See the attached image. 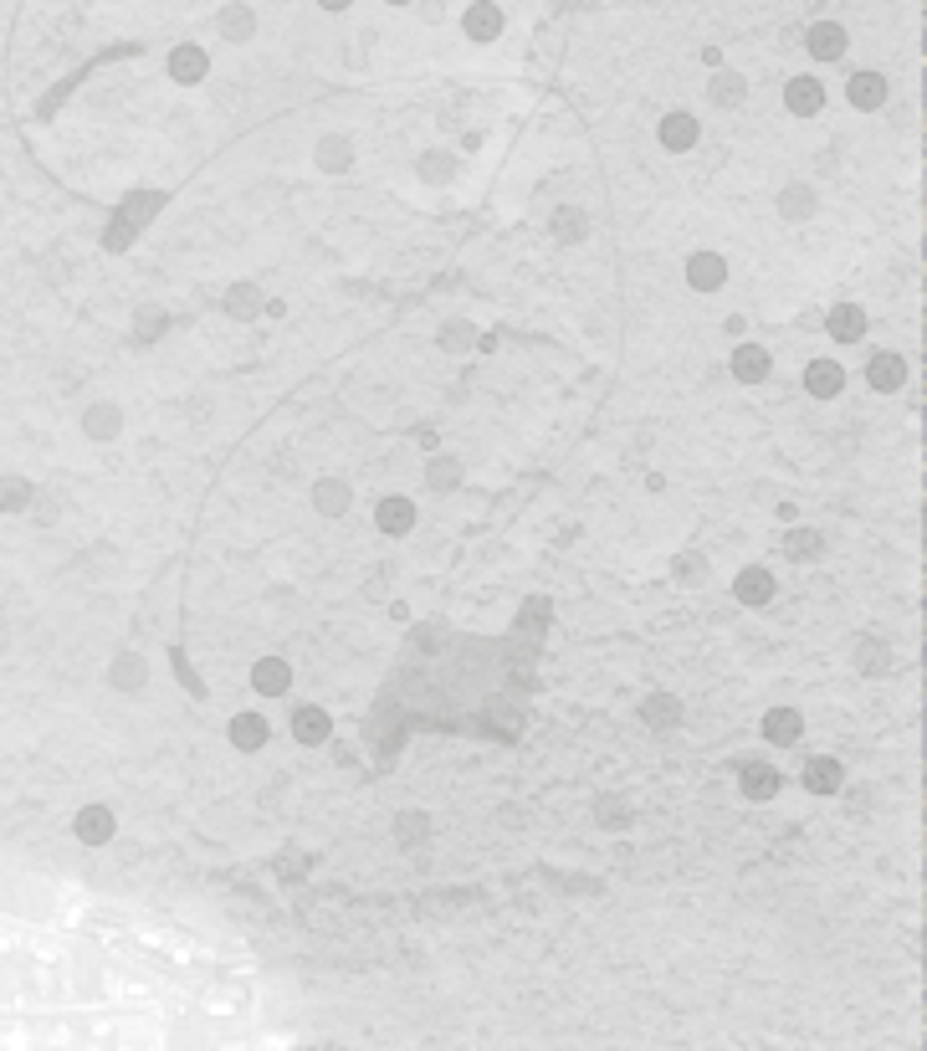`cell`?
I'll list each match as a JSON object with an SVG mask.
<instances>
[{"instance_id": "obj_1", "label": "cell", "mask_w": 927, "mask_h": 1051, "mask_svg": "<svg viewBox=\"0 0 927 1051\" xmlns=\"http://www.w3.org/2000/svg\"><path fill=\"white\" fill-rule=\"evenodd\" d=\"M774 575L763 570V564H748V570H738V580H733V600L738 606H748V611H763L769 600H774Z\"/></svg>"}, {"instance_id": "obj_2", "label": "cell", "mask_w": 927, "mask_h": 1051, "mask_svg": "<svg viewBox=\"0 0 927 1051\" xmlns=\"http://www.w3.org/2000/svg\"><path fill=\"white\" fill-rule=\"evenodd\" d=\"M805 47H809L815 62H841L845 47H851V36H845L841 21H815V26L805 32Z\"/></svg>"}, {"instance_id": "obj_3", "label": "cell", "mask_w": 927, "mask_h": 1051, "mask_svg": "<svg viewBox=\"0 0 927 1051\" xmlns=\"http://www.w3.org/2000/svg\"><path fill=\"white\" fill-rule=\"evenodd\" d=\"M657 139H661V150H672V154H687L697 139H702V123L691 119L687 108H672L666 119L657 123Z\"/></svg>"}, {"instance_id": "obj_4", "label": "cell", "mask_w": 927, "mask_h": 1051, "mask_svg": "<svg viewBox=\"0 0 927 1051\" xmlns=\"http://www.w3.org/2000/svg\"><path fill=\"white\" fill-rule=\"evenodd\" d=\"M72 832H77V841H83V847H108V841H113V832H119V821H113V811H108V805H83V811H77V821H72Z\"/></svg>"}, {"instance_id": "obj_5", "label": "cell", "mask_w": 927, "mask_h": 1051, "mask_svg": "<svg viewBox=\"0 0 927 1051\" xmlns=\"http://www.w3.org/2000/svg\"><path fill=\"white\" fill-rule=\"evenodd\" d=\"M866 385L881 395H896L902 385H907V359L892 355V349H881V355H871V365H866Z\"/></svg>"}, {"instance_id": "obj_6", "label": "cell", "mask_w": 927, "mask_h": 1051, "mask_svg": "<svg viewBox=\"0 0 927 1051\" xmlns=\"http://www.w3.org/2000/svg\"><path fill=\"white\" fill-rule=\"evenodd\" d=\"M887 77L881 72H851V83H845V98H851V108H860V114H877V108H887Z\"/></svg>"}, {"instance_id": "obj_7", "label": "cell", "mask_w": 927, "mask_h": 1051, "mask_svg": "<svg viewBox=\"0 0 927 1051\" xmlns=\"http://www.w3.org/2000/svg\"><path fill=\"white\" fill-rule=\"evenodd\" d=\"M784 108H790L794 119H815V114L826 108L820 77H790V83H784Z\"/></svg>"}, {"instance_id": "obj_8", "label": "cell", "mask_w": 927, "mask_h": 1051, "mask_svg": "<svg viewBox=\"0 0 927 1051\" xmlns=\"http://www.w3.org/2000/svg\"><path fill=\"white\" fill-rule=\"evenodd\" d=\"M805 391L815 395V401H835V395H845V370H841V359H809V370H805Z\"/></svg>"}, {"instance_id": "obj_9", "label": "cell", "mask_w": 927, "mask_h": 1051, "mask_svg": "<svg viewBox=\"0 0 927 1051\" xmlns=\"http://www.w3.org/2000/svg\"><path fill=\"white\" fill-rule=\"evenodd\" d=\"M205 72H210V57H205V47H195V41H185V47H174L169 51V77L180 87H195L205 83Z\"/></svg>"}, {"instance_id": "obj_10", "label": "cell", "mask_w": 927, "mask_h": 1051, "mask_svg": "<svg viewBox=\"0 0 927 1051\" xmlns=\"http://www.w3.org/2000/svg\"><path fill=\"white\" fill-rule=\"evenodd\" d=\"M727 283V262L718 252H691L687 256V288L697 292H718Z\"/></svg>"}, {"instance_id": "obj_11", "label": "cell", "mask_w": 927, "mask_h": 1051, "mask_svg": "<svg viewBox=\"0 0 927 1051\" xmlns=\"http://www.w3.org/2000/svg\"><path fill=\"white\" fill-rule=\"evenodd\" d=\"M374 528L380 534H389V539H400V534H410L416 528V503L410 498H380V509H374Z\"/></svg>"}, {"instance_id": "obj_12", "label": "cell", "mask_w": 927, "mask_h": 1051, "mask_svg": "<svg viewBox=\"0 0 927 1051\" xmlns=\"http://www.w3.org/2000/svg\"><path fill=\"white\" fill-rule=\"evenodd\" d=\"M461 32L472 36V41H497V36H503V5H492V0H477V5H467V16H461Z\"/></svg>"}, {"instance_id": "obj_13", "label": "cell", "mask_w": 927, "mask_h": 1051, "mask_svg": "<svg viewBox=\"0 0 927 1051\" xmlns=\"http://www.w3.org/2000/svg\"><path fill=\"white\" fill-rule=\"evenodd\" d=\"M799 733H805L799 708H769V713H763V739H769V744L790 749V744H799Z\"/></svg>"}, {"instance_id": "obj_14", "label": "cell", "mask_w": 927, "mask_h": 1051, "mask_svg": "<svg viewBox=\"0 0 927 1051\" xmlns=\"http://www.w3.org/2000/svg\"><path fill=\"white\" fill-rule=\"evenodd\" d=\"M123 431V410L113 401H98V406L83 410V437L87 441H113Z\"/></svg>"}, {"instance_id": "obj_15", "label": "cell", "mask_w": 927, "mask_h": 1051, "mask_svg": "<svg viewBox=\"0 0 927 1051\" xmlns=\"http://www.w3.org/2000/svg\"><path fill=\"white\" fill-rule=\"evenodd\" d=\"M769 370H774V359H769L763 344H738V349H733V374H738L743 385H759V380H769Z\"/></svg>"}, {"instance_id": "obj_16", "label": "cell", "mask_w": 927, "mask_h": 1051, "mask_svg": "<svg viewBox=\"0 0 927 1051\" xmlns=\"http://www.w3.org/2000/svg\"><path fill=\"white\" fill-rule=\"evenodd\" d=\"M252 688H256L262 697H282L287 688H292V667H287L282 657H262V661L252 667Z\"/></svg>"}, {"instance_id": "obj_17", "label": "cell", "mask_w": 927, "mask_h": 1051, "mask_svg": "<svg viewBox=\"0 0 927 1051\" xmlns=\"http://www.w3.org/2000/svg\"><path fill=\"white\" fill-rule=\"evenodd\" d=\"M841 785H845L841 760L820 754V760H809V764H805V790H809V796H835Z\"/></svg>"}, {"instance_id": "obj_18", "label": "cell", "mask_w": 927, "mask_h": 1051, "mask_svg": "<svg viewBox=\"0 0 927 1051\" xmlns=\"http://www.w3.org/2000/svg\"><path fill=\"white\" fill-rule=\"evenodd\" d=\"M328 733H334V718H328L323 708H298V713H292V739H298V744H308V749L328 744Z\"/></svg>"}, {"instance_id": "obj_19", "label": "cell", "mask_w": 927, "mask_h": 1051, "mask_svg": "<svg viewBox=\"0 0 927 1051\" xmlns=\"http://www.w3.org/2000/svg\"><path fill=\"white\" fill-rule=\"evenodd\" d=\"M708 98L718 103V108H743V98H748V83H743L733 68H712V83H708Z\"/></svg>"}, {"instance_id": "obj_20", "label": "cell", "mask_w": 927, "mask_h": 1051, "mask_svg": "<svg viewBox=\"0 0 927 1051\" xmlns=\"http://www.w3.org/2000/svg\"><path fill=\"white\" fill-rule=\"evenodd\" d=\"M231 744H237L241 754L267 749V718H262V713H237V718H231Z\"/></svg>"}, {"instance_id": "obj_21", "label": "cell", "mask_w": 927, "mask_h": 1051, "mask_svg": "<svg viewBox=\"0 0 927 1051\" xmlns=\"http://www.w3.org/2000/svg\"><path fill=\"white\" fill-rule=\"evenodd\" d=\"M826 329H830V339L856 344V339H866V313H860L856 303H841V308H830Z\"/></svg>"}, {"instance_id": "obj_22", "label": "cell", "mask_w": 927, "mask_h": 1051, "mask_svg": "<svg viewBox=\"0 0 927 1051\" xmlns=\"http://www.w3.org/2000/svg\"><path fill=\"white\" fill-rule=\"evenodd\" d=\"M743 796H748V800H774L779 796V769H774V764H748V769H743Z\"/></svg>"}, {"instance_id": "obj_23", "label": "cell", "mask_w": 927, "mask_h": 1051, "mask_svg": "<svg viewBox=\"0 0 927 1051\" xmlns=\"http://www.w3.org/2000/svg\"><path fill=\"white\" fill-rule=\"evenodd\" d=\"M216 26H220V36H231V41H246V36L256 32V11L252 5H226L216 16Z\"/></svg>"}, {"instance_id": "obj_24", "label": "cell", "mask_w": 927, "mask_h": 1051, "mask_svg": "<svg viewBox=\"0 0 927 1051\" xmlns=\"http://www.w3.org/2000/svg\"><path fill=\"white\" fill-rule=\"evenodd\" d=\"M32 498H36V488L26 482V477H16V473L0 477V513H21V509H32Z\"/></svg>"}, {"instance_id": "obj_25", "label": "cell", "mask_w": 927, "mask_h": 1051, "mask_svg": "<svg viewBox=\"0 0 927 1051\" xmlns=\"http://www.w3.org/2000/svg\"><path fill=\"white\" fill-rule=\"evenodd\" d=\"M144 678H149L144 657H119L113 667H108V682H113L119 693H134V688H144Z\"/></svg>"}, {"instance_id": "obj_26", "label": "cell", "mask_w": 927, "mask_h": 1051, "mask_svg": "<svg viewBox=\"0 0 927 1051\" xmlns=\"http://www.w3.org/2000/svg\"><path fill=\"white\" fill-rule=\"evenodd\" d=\"M262 303H267V298H262L252 283H237V288L226 292V313H231V319H256V313H262Z\"/></svg>"}, {"instance_id": "obj_27", "label": "cell", "mask_w": 927, "mask_h": 1051, "mask_svg": "<svg viewBox=\"0 0 927 1051\" xmlns=\"http://www.w3.org/2000/svg\"><path fill=\"white\" fill-rule=\"evenodd\" d=\"M779 211H784L790 220L815 216V190H809V186H784V195H779Z\"/></svg>"}, {"instance_id": "obj_28", "label": "cell", "mask_w": 927, "mask_h": 1051, "mask_svg": "<svg viewBox=\"0 0 927 1051\" xmlns=\"http://www.w3.org/2000/svg\"><path fill=\"white\" fill-rule=\"evenodd\" d=\"M425 482H431L436 492H456V488H461V462H456V457H436L431 467H425Z\"/></svg>"}, {"instance_id": "obj_29", "label": "cell", "mask_w": 927, "mask_h": 1051, "mask_svg": "<svg viewBox=\"0 0 927 1051\" xmlns=\"http://www.w3.org/2000/svg\"><path fill=\"white\" fill-rule=\"evenodd\" d=\"M318 165L323 170H349L354 165V150H349V139H338V134H328L318 144Z\"/></svg>"}, {"instance_id": "obj_30", "label": "cell", "mask_w": 927, "mask_h": 1051, "mask_svg": "<svg viewBox=\"0 0 927 1051\" xmlns=\"http://www.w3.org/2000/svg\"><path fill=\"white\" fill-rule=\"evenodd\" d=\"M159 205H165V195H159V190H134V195L123 201L119 216H123V220H134V226H139V220H149L154 211H159Z\"/></svg>"}, {"instance_id": "obj_31", "label": "cell", "mask_w": 927, "mask_h": 1051, "mask_svg": "<svg viewBox=\"0 0 927 1051\" xmlns=\"http://www.w3.org/2000/svg\"><path fill=\"white\" fill-rule=\"evenodd\" d=\"M313 503H318L323 518H338V513L349 509V488L344 482H318V492H313Z\"/></svg>"}, {"instance_id": "obj_32", "label": "cell", "mask_w": 927, "mask_h": 1051, "mask_svg": "<svg viewBox=\"0 0 927 1051\" xmlns=\"http://www.w3.org/2000/svg\"><path fill=\"white\" fill-rule=\"evenodd\" d=\"M641 713H646V724H657V729H672V724H682V703H676V697H651Z\"/></svg>"}, {"instance_id": "obj_33", "label": "cell", "mask_w": 927, "mask_h": 1051, "mask_svg": "<svg viewBox=\"0 0 927 1051\" xmlns=\"http://www.w3.org/2000/svg\"><path fill=\"white\" fill-rule=\"evenodd\" d=\"M784 549H790L794 560H815V554L826 549V539H820L815 528H794V534H790V544H784Z\"/></svg>"}, {"instance_id": "obj_34", "label": "cell", "mask_w": 927, "mask_h": 1051, "mask_svg": "<svg viewBox=\"0 0 927 1051\" xmlns=\"http://www.w3.org/2000/svg\"><path fill=\"white\" fill-rule=\"evenodd\" d=\"M129 241H134V220L113 216V226H108V237H103V247H108V252H123Z\"/></svg>"}, {"instance_id": "obj_35", "label": "cell", "mask_w": 927, "mask_h": 1051, "mask_svg": "<svg viewBox=\"0 0 927 1051\" xmlns=\"http://www.w3.org/2000/svg\"><path fill=\"white\" fill-rule=\"evenodd\" d=\"M579 226H585V216H579V211H558V216H554V231H558L564 241H579Z\"/></svg>"}, {"instance_id": "obj_36", "label": "cell", "mask_w": 927, "mask_h": 1051, "mask_svg": "<svg viewBox=\"0 0 927 1051\" xmlns=\"http://www.w3.org/2000/svg\"><path fill=\"white\" fill-rule=\"evenodd\" d=\"M139 334H144V339H159V334H165V313H159V308H144V313H139Z\"/></svg>"}, {"instance_id": "obj_37", "label": "cell", "mask_w": 927, "mask_h": 1051, "mask_svg": "<svg viewBox=\"0 0 927 1051\" xmlns=\"http://www.w3.org/2000/svg\"><path fill=\"white\" fill-rule=\"evenodd\" d=\"M421 175H425V180H446V175H452V159H446V154H425Z\"/></svg>"}, {"instance_id": "obj_38", "label": "cell", "mask_w": 927, "mask_h": 1051, "mask_svg": "<svg viewBox=\"0 0 927 1051\" xmlns=\"http://www.w3.org/2000/svg\"><path fill=\"white\" fill-rule=\"evenodd\" d=\"M318 5H323V11H349L354 0H318Z\"/></svg>"}, {"instance_id": "obj_39", "label": "cell", "mask_w": 927, "mask_h": 1051, "mask_svg": "<svg viewBox=\"0 0 927 1051\" xmlns=\"http://www.w3.org/2000/svg\"><path fill=\"white\" fill-rule=\"evenodd\" d=\"M385 5H410V0H385Z\"/></svg>"}]
</instances>
